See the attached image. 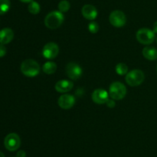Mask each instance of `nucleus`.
<instances>
[{"mask_svg":"<svg viewBox=\"0 0 157 157\" xmlns=\"http://www.w3.org/2000/svg\"><path fill=\"white\" fill-rule=\"evenodd\" d=\"M88 30L93 34L97 33L99 31V25L96 22H91L88 25Z\"/></svg>","mask_w":157,"mask_h":157,"instance_id":"412c9836","label":"nucleus"},{"mask_svg":"<svg viewBox=\"0 0 157 157\" xmlns=\"http://www.w3.org/2000/svg\"><path fill=\"white\" fill-rule=\"evenodd\" d=\"M20 1L21 2H25V3H30L32 2L33 0H20Z\"/></svg>","mask_w":157,"mask_h":157,"instance_id":"a878e982","label":"nucleus"},{"mask_svg":"<svg viewBox=\"0 0 157 157\" xmlns=\"http://www.w3.org/2000/svg\"><path fill=\"white\" fill-rule=\"evenodd\" d=\"M64 16L60 11H53L48 14L44 18V25L49 29H56L62 25Z\"/></svg>","mask_w":157,"mask_h":157,"instance_id":"f257e3e1","label":"nucleus"},{"mask_svg":"<svg viewBox=\"0 0 157 157\" xmlns=\"http://www.w3.org/2000/svg\"><path fill=\"white\" fill-rule=\"evenodd\" d=\"M109 21L110 24L117 28H121L125 26L127 22V17L124 12L121 10H114L110 14Z\"/></svg>","mask_w":157,"mask_h":157,"instance_id":"0eeeda50","label":"nucleus"},{"mask_svg":"<svg viewBox=\"0 0 157 157\" xmlns=\"http://www.w3.org/2000/svg\"><path fill=\"white\" fill-rule=\"evenodd\" d=\"M13 38L14 32L10 28H5L0 31V44H8L12 42Z\"/></svg>","mask_w":157,"mask_h":157,"instance_id":"4468645a","label":"nucleus"},{"mask_svg":"<svg viewBox=\"0 0 157 157\" xmlns=\"http://www.w3.org/2000/svg\"><path fill=\"white\" fill-rule=\"evenodd\" d=\"M65 71L67 76L73 80H77L81 78L83 73V70L80 65L75 62H69L66 66Z\"/></svg>","mask_w":157,"mask_h":157,"instance_id":"1a4fd4ad","label":"nucleus"},{"mask_svg":"<svg viewBox=\"0 0 157 157\" xmlns=\"http://www.w3.org/2000/svg\"><path fill=\"white\" fill-rule=\"evenodd\" d=\"M43 72L48 75H52L54 74L57 70V64L54 62H46L42 66Z\"/></svg>","mask_w":157,"mask_h":157,"instance_id":"dca6fc26","label":"nucleus"},{"mask_svg":"<svg viewBox=\"0 0 157 157\" xmlns=\"http://www.w3.org/2000/svg\"><path fill=\"white\" fill-rule=\"evenodd\" d=\"M153 31L155 32V33H157V21L154 23V25H153Z\"/></svg>","mask_w":157,"mask_h":157,"instance_id":"393cba45","label":"nucleus"},{"mask_svg":"<svg viewBox=\"0 0 157 157\" xmlns=\"http://www.w3.org/2000/svg\"><path fill=\"white\" fill-rule=\"evenodd\" d=\"M0 157H5V155L3 152H2L1 151H0Z\"/></svg>","mask_w":157,"mask_h":157,"instance_id":"bb28decb","label":"nucleus"},{"mask_svg":"<svg viewBox=\"0 0 157 157\" xmlns=\"http://www.w3.org/2000/svg\"><path fill=\"white\" fill-rule=\"evenodd\" d=\"M74 87V84L70 80L62 79L59 80L55 84V89L58 92H61V93H65V92H69Z\"/></svg>","mask_w":157,"mask_h":157,"instance_id":"ddd939ff","label":"nucleus"},{"mask_svg":"<svg viewBox=\"0 0 157 157\" xmlns=\"http://www.w3.org/2000/svg\"><path fill=\"white\" fill-rule=\"evenodd\" d=\"M106 105H107L108 107L113 108V107H115V106H116V103H115L114 99H108V100L106 102Z\"/></svg>","mask_w":157,"mask_h":157,"instance_id":"4be33fe9","label":"nucleus"},{"mask_svg":"<svg viewBox=\"0 0 157 157\" xmlns=\"http://www.w3.org/2000/svg\"><path fill=\"white\" fill-rule=\"evenodd\" d=\"M156 72H157V66H156Z\"/></svg>","mask_w":157,"mask_h":157,"instance_id":"cd10ccee","label":"nucleus"},{"mask_svg":"<svg viewBox=\"0 0 157 157\" xmlns=\"http://www.w3.org/2000/svg\"><path fill=\"white\" fill-rule=\"evenodd\" d=\"M4 145L6 149L13 152L16 151L21 146V139L19 135L15 132L8 134L4 139Z\"/></svg>","mask_w":157,"mask_h":157,"instance_id":"423d86ee","label":"nucleus"},{"mask_svg":"<svg viewBox=\"0 0 157 157\" xmlns=\"http://www.w3.org/2000/svg\"><path fill=\"white\" fill-rule=\"evenodd\" d=\"M136 39L140 43L144 45H150L155 40V32L148 28L140 29L136 32Z\"/></svg>","mask_w":157,"mask_h":157,"instance_id":"39448f33","label":"nucleus"},{"mask_svg":"<svg viewBox=\"0 0 157 157\" xmlns=\"http://www.w3.org/2000/svg\"><path fill=\"white\" fill-rule=\"evenodd\" d=\"M6 54V48L5 47L4 45L0 44V58L5 56Z\"/></svg>","mask_w":157,"mask_h":157,"instance_id":"5701e85b","label":"nucleus"},{"mask_svg":"<svg viewBox=\"0 0 157 157\" xmlns=\"http://www.w3.org/2000/svg\"><path fill=\"white\" fill-rule=\"evenodd\" d=\"M76 103L75 96L70 94H64L61 95L58 100V104L61 109H70L75 106Z\"/></svg>","mask_w":157,"mask_h":157,"instance_id":"9d476101","label":"nucleus"},{"mask_svg":"<svg viewBox=\"0 0 157 157\" xmlns=\"http://www.w3.org/2000/svg\"><path fill=\"white\" fill-rule=\"evenodd\" d=\"M83 16L87 20H94L98 15V10L94 6L90 4L84 5L81 9Z\"/></svg>","mask_w":157,"mask_h":157,"instance_id":"f8f14e48","label":"nucleus"},{"mask_svg":"<svg viewBox=\"0 0 157 157\" xmlns=\"http://www.w3.org/2000/svg\"><path fill=\"white\" fill-rule=\"evenodd\" d=\"M145 78L143 71L140 69H133L126 75V83L130 86H138L142 84Z\"/></svg>","mask_w":157,"mask_h":157,"instance_id":"20e7f679","label":"nucleus"},{"mask_svg":"<svg viewBox=\"0 0 157 157\" xmlns=\"http://www.w3.org/2000/svg\"><path fill=\"white\" fill-rule=\"evenodd\" d=\"M26 153L24 150H20L17 152L16 157H25Z\"/></svg>","mask_w":157,"mask_h":157,"instance_id":"b1692460","label":"nucleus"},{"mask_svg":"<svg viewBox=\"0 0 157 157\" xmlns=\"http://www.w3.org/2000/svg\"><path fill=\"white\" fill-rule=\"evenodd\" d=\"M28 9H29V12L30 13L33 14V15H37L40 12L41 8H40V5L37 2L32 1V2L29 3Z\"/></svg>","mask_w":157,"mask_h":157,"instance_id":"a211bd4d","label":"nucleus"},{"mask_svg":"<svg viewBox=\"0 0 157 157\" xmlns=\"http://www.w3.org/2000/svg\"><path fill=\"white\" fill-rule=\"evenodd\" d=\"M116 72L120 75H127L128 73V66L125 63H118L115 68Z\"/></svg>","mask_w":157,"mask_h":157,"instance_id":"f3484780","label":"nucleus"},{"mask_svg":"<svg viewBox=\"0 0 157 157\" xmlns=\"http://www.w3.org/2000/svg\"><path fill=\"white\" fill-rule=\"evenodd\" d=\"M59 53V47L55 42H51L44 45L42 49V55L47 59H53L56 58Z\"/></svg>","mask_w":157,"mask_h":157,"instance_id":"6e6552de","label":"nucleus"},{"mask_svg":"<svg viewBox=\"0 0 157 157\" xmlns=\"http://www.w3.org/2000/svg\"><path fill=\"white\" fill-rule=\"evenodd\" d=\"M109 92H107L105 89H97L93 92L91 95L92 100L96 104L102 105L106 103V102L109 99Z\"/></svg>","mask_w":157,"mask_h":157,"instance_id":"9b49d317","label":"nucleus"},{"mask_svg":"<svg viewBox=\"0 0 157 157\" xmlns=\"http://www.w3.org/2000/svg\"><path fill=\"white\" fill-rule=\"evenodd\" d=\"M156 41H157V39H156Z\"/></svg>","mask_w":157,"mask_h":157,"instance_id":"c85d7f7f","label":"nucleus"},{"mask_svg":"<svg viewBox=\"0 0 157 157\" xmlns=\"http://www.w3.org/2000/svg\"><path fill=\"white\" fill-rule=\"evenodd\" d=\"M70 3H69V2L67 1V0H62V1L60 2L59 4H58V9H59L60 12H62V13L63 12H67V11L70 9Z\"/></svg>","mask_w":157,"mask_h":157,"instance_id":"aec40b11","label":"nucleus"},{"mask_svg":"<svg viewBox=\"0 0 157 157\" xmlns=\"http://www.w3.org/2000/svg\"><path fill=\"white\" fill-rule=\"evenodd\" d=\"M11 2L9 0H0V15H4L10 9Z\"/></svg>","mask_w":157,"mask_h":157,"instance_id":"6ab92c4d","label":"nucleus"},{"mask_svg":"<svg viewBox=\"0 0 157 157\" xmlns=\"http://www.w3.org/2000/svg\"><path fill=\"white\" fill-rule=\"evenodd\" d=\"M109 95L114 100L123 99L127 94V88L121 82H114L109 87Z\"/></svg>","mask_w":157,"mask_h":157,"instance_id":"7ed1b4c3","label":"nucleus"},{"mask_svg":"<svg viewBox=\"0 0 157 157\" xmlns=\"http://www.w3.org/2000/svg\"><path fill=\"white\" fill-rule=\"evenodd\" d=\"M41 67L34 59H26L21 62V72L27 77H35L39 74Z\"/></svg>","mask_w":157,"mask_h":157,"instance_id":"f03ea898","label":"nucleus"},{"mask_svg":"<svg viewBox=\"0 0 157 157\" xmlns=\"http://www.w3.org/2000/svg\"><path fill=\"white\" fill-rule=\"evenodd\" d=\"M143 55L147 59L154 61L157 59V49L154 47L147 46L143 49Z\"/></svg>","mask_w":157,"mask_h":157,"instance_id":"2eb2a0df","label":"nucleus"}]
</instances>
